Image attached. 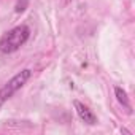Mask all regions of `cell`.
Segmentation results:
<instances>
[{"label":"cell","mask_w":135,"mask_h":135,"mask_svg":"<svg viewBox=\"0 0 135 135\" xmlns=\"http://www.w3.org/2000/svg\"><path fill=\"white\" fill-rule=\"evenodd\" d=\"M27 5H29V0H18L15 11H16V13H22V11L27 8Z\"/></svg>","instance_id":"5b68a950"},{"label":"cell","mask_w":135,"mask_h":135,"mask_svg":"<svg viewBox=\"0 0 135 135\" xmlns=\"http://www.w3.org/2000/svg\"><path fill=\"white\" fill-rule=\"evenodd\" d=\"M30 37V29L24 24L16 26L15 29L8 30L7 33H3L0 37V52L3 54H10L18 51Z\"/></svg>","instance_id":"6da1fadb"},{"label":"cell","mask_w":135,"mask_h":135,"mask_svg":"<svg viewBox=\"0 0 135 135\" xmlns=\"http://www.w3.org/2000/svg\"><path fill=\"white\" fill-rule=\"evenodd\" d=\"M73 105H75V110H76V113H78V116H80V119L83 121V122H86V124H89V126H94V124H97V116L83 103V102H80V100H75L73 102Z\"/></svg>","instance_id":"3957f363"},{"label":"cell","mask_w":135,"mask_h":135,"mask_svg":"<svg viewBox=\"0 0 135 135\" xmlns=\"http://www.w3.org/2000/svg\"><path fill=\"white\" fill-rule=\"evenodd\" d=\"M30 75H32V72H30L29 69H24V70H21L19 73H16L2 89H0V108H2V105H3L7 100H10V99L29 81Z\"/></svg>","instance_id":"7a4b0ae2"},{"label":"cell","mask_w":135,"mask_h":135,"mask_svg":"<svg viewBox=\"0 0 135 135\" xmlns=\"http://www.w3.org/2000/svg\"><path fill=\"white\" fill-rule=\"evenodd\" d=\"M114 94H116V99H118V102L126 108V111L130 114L132 113V107H130V102H129V97H127V92L122 89V88H119V86H116L114 88Z\"/></svg>","instance_id":"277c9868"}]
</instances>
